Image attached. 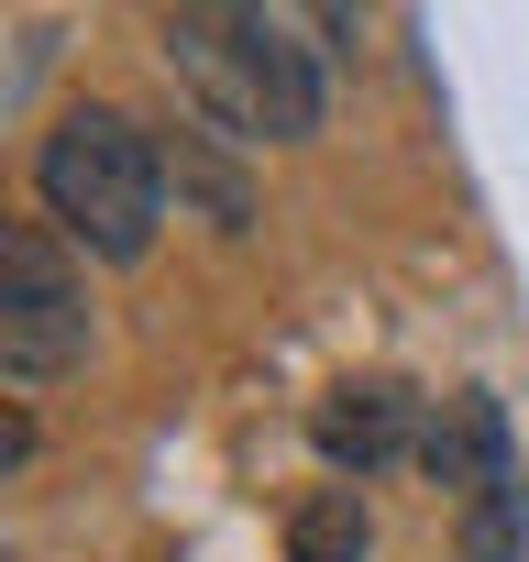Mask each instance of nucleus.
<instances>
[{"label":"nucleus","instance_id":"1","mask_svg":"<svg viewBox=\"0 0 529 562\" xmlns=\"http://www.w3.org/2000/svg\"><path fill=\"white\" fill-rule=\"evenodd\" d=\"M166 67L199 100V122L232 144H309L320 133V56L299 45L288 12H254V0L166 12Z\"/></svg>","mask_w":529,"mask_h":562},{"label":"nucleus","instance_id":"2","mask_svg":"<svg viewBox=\"0 0 529 562\" xmlns=\"http://www.w3.org/2000/svg\"><path fill=\"white\" fill-rule=\"evenodd\" d=\"M34 188H45V221L67 243H89L100 265H144L155 221H166V144L133 111L78 100V111H56V133L34 155Z\"/></svg>","mask_w":529,"mask_h":562},{"label":"nucleus","instance_id":"3","mask_svg":"<svg viewBox=\"0 0 529 562\" xmlns=\"http://www.w3.org/2000/svg\"><path fill=\"white\" fill-rule=\"evenodd\" d=\"M0 364L23 386L89 364V276H78L56 221H12L0 232Z\"/></svg>","mask_w":529,"mask_h":562},{"label":"nucleus","instance_id":"4","mask_svg":"<svg viewBox=\"0 0 529 562\" xmlns=\"http://www.w3.org/2000/svg\"><path fill=\"white\" fill-rule=\"evenodd\" d=\"M430 397L408 386V375H342L320 408H309V441H320V463L331 474H386L397 452H419L430 441V419H419Z\"/></svg>","mask_w":529,"mask_h":562},{"label":"nucleus","instance_id":"5","mask_svg":"<svg viewBox=\"0 0 529 562\" xmlns=\"http://www.w3.org/2000/svg\"><path fill=\"white\" fill-rule=\"evenodd\" d=\"M518 551H529V485L507 463V474H485L463 496V562H518Z\"/></svg>","mask_w":529,"mask_h":562},{"label":"nucleus","instance_id":"6","mask_svg":"<svg viewBox=\"0 0 529 562\" xmlns=\"http://www.w3.org/2000/svg\"><path fill=\"white\" fill-rule=\"evenodd\" d=\"M364 496L353 485H320V496H299V518H288V562H364Z\"/></svg>","mask_w":529,"mask_h":562}]
</instances>
